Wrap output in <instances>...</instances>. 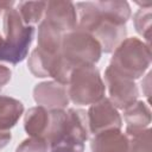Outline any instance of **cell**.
<instances>
[{
    "label": "cell",
    "instance_id": "5",
    "mask_svg": "<svg viewBox=\"0 0 152 152\" xmlns=\"http://www.w3.org/2000/svg\"><path fill=\"white\" fill-rule=\"evenodd\" d=\"M69 100L75 104H94L104 97L106 86L95 65H81L71 70L66 84Z\"/></svg>",
    "mask_w": 152,
    "mask_h": 152
},
{
    "label": "cell",
    "instance_id": "7",
    "mask_svg": "<svg viewBox=\"0 0 152 152\" xmlns=\"http://www.w3.org/2000/svg\"><path fill=\"white\" fill-rule=\"evenodd\" d=\"M104 82L109 93V100L116 109L125 110L138 101L139 91L135 82L114 70L110 65L104 71Z\"/></svg>",
    "mask_w": 152,
    "mask_h": 152
},
{
    "label": "cell",
    "instance_id": "3",
    "mask_svg": "<svg viewBox=\"0 0 152 152\" xmlns=\"http://www.w3.org/2000/svg\"><path fill=\"white\" fill-rule=\"evenodd\" d=\"M4 33L0 34V61L11 64L23 62L31 46L34 36V27L25 25L15 8L5 11Z\"/></svg>",
    "mask_w": 152,
    "mask_h": 152
},
{
    "label": "cell",
    "instance_id": "16",
    "mask_svg": "<svg viewBox=\"0 0 152 152\" xmlns=\"http://www.w3.org/2000/svg\"><path fill=\"white\" fill-rule=\"evenodd\" d=\"M48 1H20L18 4V13L25 25L32 26L42 20L45 14Z\"/></svg>",
    "mask_w": 152,
    "mask_h": 152
},
{
    "label": "cell",
    "instance_id": "12",
    "mask_svg": "<svg viewBox=\"0 0 152 152\" xmlns=\"http://www.w3.org/2000/svg\"><path fill=\"white\" fill-rule=\"evenodd\" d=\"M24 128L30 137L46 140L50 128V110L42 106L30 108L24 116Z\"/></svg>",
    "mask_w": 152,
    "mask_h": 152
},
{
    "label": "cell",
    "instance_id": "8",
    "mask_svg": "<svg viewBox=\"0 0 152 152\" xmlns=\"http://www.w3.org/2000/svg\"><path fill=\"white\" fill-rule=\"evenodd\" d=\"M89 133L97 134L107 129H121L122 119L119 110L108 97H103L94 104H90L87 112Z\"/></svg>",
    "mask_w": 152,
    "mask_h": 152
},
{
    "label": "cell",
    "instance_id": "6",
    "mask_svg": "<svg viewBox=\"0 0 152 152\" xmlns=\"http://www.w3.org/2000/svg\"><path fill=\"white\" fill-rule=\"evenodd\" d=\"M61 53L74 69L81 65H95L102 55V49L90 33L76 27L63 34Z\"/></svg>",
    "mask_w": 152,
    "mask_h": 152
},
{
    "label": "cell",
    "instance_id": "2",
    "mask_svg": "<svg viewBox=\"0 0 152 152\" xmlns=\"http://www.w3.org/2000/svg\"><path fill=\"white\" fill-rule=\"evenodd\" d=\"M88 137L84 110L76 108L50 110V128L46 137L50 152H84Z\"/></svg>",
    "mask_w": 152,
    "mask_h": 152
},
{
    "label": "cell",
    "instance_id": "4",
    "mask_svg": "<svg viewBox=\"0 0 152 152\" xmlns=\"http://www.w3.org/2000/svg\"><path fill=\"white\" fill-rule=\"evenodd\" d=\"M151 64L150 45L139 38L124 39L113 51L110 66L119 74L131 78H140Z\"/></svg>",
    "mask_w": 152,
    "mask_h": 152
},
{
    "label": "cell",
    "instance_id": "21",
    "mask_svg": "<svg viewBox=\"0 0 152 152\" xmlns=\"http://www.w3.org/2000/svg\"><path fill=\"white\" fill-rule=\"evenodd\" d=\"M14 5V1H0V13L1 11H7L10 8H12V6Z\"/></svg>",
    "mask_w": 152,
    "mask_h": 152
},
{
    "label": "cell",
    "instance_id": "20",
    "mask_svg": "<svg viewBox=\"0 0 152 152\" xmlns=\"http://www.w3.org/2000/svg\"><path fill=\"white\" fill-rule=\"evenodd\" d=\"M12 76V71L10 70V68L0 64V89H2L11 80Z\"/></svg>",
    "mask_w": 152,
    "mask_h": 152
},
{
    "label": "cell",
    "instance_id": "10",
    "mask_svg": "<svg viewBox=\"0 0 152 152\" xmlns=\"http://www.w3.org/2000/svg\"><path fill=\"white\" fill-rule=\"evenodd\" d=\"M33 99L38 106H42L48 110L64 109L70 101L66 86L56 81H45L36 84L33 89Z\"/></svg>",
    "mask_w": 152,
    "mask_h": 152
},
{
    "label": "cell",
    "instance_id": "1",
    "mask_svg": "<svg viewBox=\"0 0 152 152\" xmlns=\"http://www.w3.org/2000/svg\"><path fill=\"white\" fill-rule=\"evenodd\" d=\"M77 27L90 33L101 45L102 52L110 53L126 39V23L131 18L127 1H86L76 4Z\"/></svg>",
    "mask_w": 152,
    "mask_h": 152
},
{
    "label": "cell",
    "instance_id": "11",
    "mask_svg": "<svg viewBox=\"0 0 152 152\" xmlns=\"http://www.w3.org/2000/svg\"><path fill=\"white\" fill-rule=\"evenodd\" d=\"M91 152H128L129 139L121 129H107L94 134Z\"/></svg>",
    "mask_w": 152,
    "mask_h": 152
},
{
    "label": "cell",
    "instance_id": "15",
    "mask_svg": "<svg viewBox=\"0 0 152 152\" xmlns=\"http://www.w3.org/2000/svg\"><path fill=\"white\" fill-rule=\"evenodd\" d=\"M24 113V104L10 96L0 95V129L10 131Z\"/></svg>",
    "mask_w": 152,
    "mask_h": 152
},
{
    "label": "cell",
    "instance_id": "13",
    "mask_svg": "<svg viewBox=\"0 0 152 152\" xmlns=\"http://www.w3.org/2000/svg\"><path fill=\"white\" fill-rule=\"evenodd\" d=\"M62 37L63 33L59 30L42 20L38 26V38L36 49L50 56L58 55L61 52Z\"/></svg>",
    "mask_w": 152,
    "mask_h": 152
},
{
    "label": "cell",
    "instance_id": "17",
    "mask_svg": "<svg viewBox=\"0 0 152 152\" xmlns=\"http://www.w3.org/2000/svg\"><path fill=\"white\" fill-rule=\"evenodd\" d=\"M126 134V133H125ZM129 139L128 152H151V128L126 134Z\"/></svg>",
    "mask_w": 152,
    "mask_h": 152
},
{
    "label": "cell",
    "instance_id": "9",
    "mask_svg": "<svg viewBox=\"0 0 152 152\" xmlns=\"http://www.w3.org/2000/svg\"><path fill=\"white\" fill-rule=\"evenodd\" d=\"M43 20L64 34L77 27L76 7L71 1H48Z\"/></svg>",
    "mask_w": 152,
    "mask_h": 152
},
{
    "label": "cell",
    "instance_id": "19",
    "mask_svg": "<svg viewBox=\"0 0 152 152\" xmlns=\"http://www.w3.org/2000/svg\"><path fill=\"white\" fill-rule=\"evenodd\" d=\"M49 144L45 139L30 137L19 144L15 152H48Z\"/></svg>",
    "mask_w": 152,
    "mask_h": 152
},
{
    "label": "cell",
    "instance_id": "18",
    "mask_svg": "<svg viewBox=\"0 0 152 152\" xmlns=\"http://www.w3.org/2000/svg\"><path fill=\"white\" fill-rule=\"evenodd\" d=\"M151 10L140 8L133 17V23L137 32L146 39V44L150 45V31H151Z\"/></svg>",
    "mask_w": 152,
    "mask_h": 152
},
{
    "label": "cell",
    "instance_id": "14",
    "mask_svg": "<svg viewBox=\"0 0 152 152\" xmlns=\"http://www.w3.org/2000/svg\"><path fill=\"white\" fill-rule=\"evenodd\" d=\"M126 121V134L148 128L151 124V110L142 101H135L124 110Z\"/></svg>",
    "mask_w": 152,
    "mask_h": 152
}]
</instances>
